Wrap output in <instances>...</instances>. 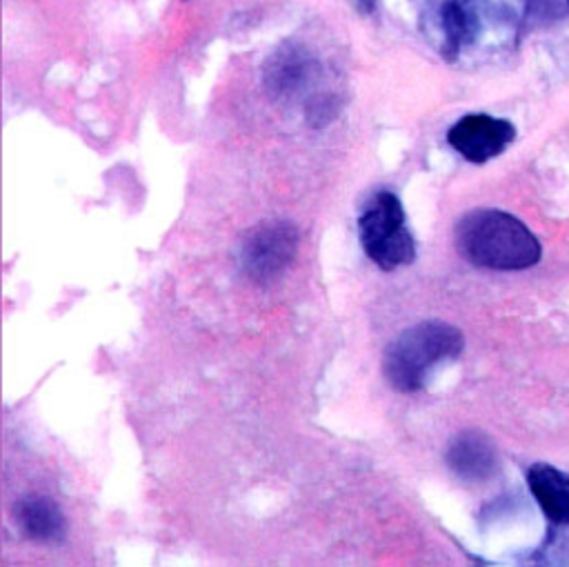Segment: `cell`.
<instances>
[{"mask_svg": "<svg viewBox=\"0 0 569 567\" xmlns=\"http://www.w3.org/2000/svg\"><path fill=\"white\" fill-rule=\"evenodd\" d=\"M465 347L462 334L442 320H425L400 331L385 349L382 371L389 385L402 394L425 387L431 369L453 360Z\"/></svg>", "mask_w": 569, "mask_h": 567, "instance_id": "obj_2", "label": "cell"}, {"mask_svg": "<svg viewBox=\"0 0 569 567\" xmlns=\"http://www.w3.org/2000/svg\"><path fill=\"white\" fill-rule=\"evenodd\" d=\"M516 129L509 120L487 113L462 116L447 133L449 145L469 162L482 165L489 158L502 153L513 140Z\"/></svg>", "mask_w": 569, "mask_h": 567, "instance_id": "obj_5", "label": "cell"}, {"mask_svg": "<svg viewBox=\"0 0 569 567\" xmlns=\"http://www.w3.org/2000/svg\"><path fill=\"white\" fill-rule=\"evenodd\" d=\"M527 483L545 516L558 525L569 523V476L547 462L527 469Z\"/></svg>", "mask_w": 569, "mask_h": 567, "instance_id": "obj_7", "label": "cell"}, {"mask_svg": "<svg viewBox=\"0 0 569 567\" xmlns=\"http://www.w3.org/2000/svg\"><path fill=\"white\" fill-rule=\"evenodd\" d=\"M440 22L445 31L447 58H456L458 51L471 44L480 31V18L473 0H445L440 7Z\"/></svg>", "mask_w": 569, "mask_h": 567, "instance_id": "obj_9", "label": "cell"}, {"mask_svg": "<svg viewBox=\"0 0 569 567\" xmlns=\"http://www.w3.org/2000/svg\"><path fill=\"white\" fill-rule=\"evenodd\" d=\"M449 467L465 480H482L496 469L491 442L478 431L458 434L447 447Z\"/></svg>", "mask_w": 569, "mask_h": 567, "instance_id": "obj_8", "label": "cell"}, {"mask_svg": "<svg viewBox=\"0 0 569 567\" xmlns=\"http://www.w3.org/2000/svg\"><path fill=\"white\" fill-rule=\"evenodd\" d=\"M462 258L482 269L518 271L540 260L538 238L516 216L500 209H473L456 225Z\"/></svg>", "mask_w": 569, "mask_h": 567, "instance_id": "obj_1", "label": "cell"}, {"mask_svg": "<svg viewBox=\"0 0 569 567\" xmlns=\"http://www.w3.org/2000/svg\"><path fill=\"white\" fill-rule=\"evenodd\" d=\"M16 523L27 538L38 543H58L67 531L62 509L53 498L42 494L22 496L16 503Z\"/></svg>", "mask_w": 569, "mask_h": 567, "instance_id": "obj_6", "label": "cell"}, {"mask_svg": "<svg viewBox=\"0 0 569 567\" xmlns=\"http://www.w3.org/2000/svg\"><path fill=\"white\" fill-rule=\"evenodd\" d=\"M356 7H358L362 13H371L373 7H376V0H356Z\"/></svg>", "mask_w": 569, "mask_h": 567, "instance_id": "obj_10", "label": "cell"}, {"mask_svg": "<svg viewBox=\"0 0 569 567\" xmlns=\"http://www.w3.org/2000/svg\"><path fill=\"white\" fill-rule=\"evenodd\" d=\"M358 236L365 253L385 271L411 265L416 242L405 220L402 202L391 191H376L358 216Z\"/></svg>", "mask_w": 569, "mask_h": 567, "instance_id": "obj_3", "label": "cell"}, {"mask_svg": "<svg viewBox=\"0 0 569 567\" xmlns=\"http://www.w3.org/2000/svg\"><path fill=\"white\" fill-rule=\"evenodd\" d=\"M298 242L300 233L289 220H262L244 233L240 265L253 282L269 285L291 267L298 253Z\"/></svg>", "mask_w": 569, "mask_h": 567, "instance_id": "obj_4", "label": "cell"}]
</instances>
